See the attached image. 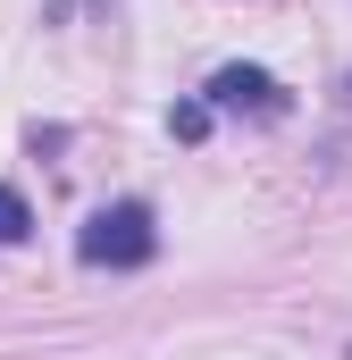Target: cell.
I'll return each mask as SVG.
<instances>
[{"mask_svg": "<svg viewBox=\"0 0 352 360\" xmlns=\"http://www.w3.org/2000/svg\"><path fill=\"white\" fill-rule=\"evenodd\" d=\"M168 126H176V143H201V134H210V109H201V101H184Z\"/></svg>", "mask_w": 352, "mask_h": 360, "instance_id": "obj_4", "label": "cell"}, {"mask_svg": "<svg viewBox=\"0 0 352 360\" xmlns=\"http://www.w3.org/2000/svg\"><path fill=\"white\" fill-rule=\"evenodd\" d=\"M25 235H34V210H25V193L0 184V243H25Z\"/></svg>", "mask_w": 352, "mask_h": 360, "instance_id": "obj_3", "label": "cell"}, {"mask_svg": "<svg viewBox=\"0 0 352 360\" xmlns=\"http://www.w3.org/2000/svg\"><path fill=\"white\" fill-rule=\"evenodd\" d=\"M151 252H160V226H151L143 201H109V210H92L84 235H76V260H84V269H143Z\"/></svg>", "mask_w": 352, "mask_h": 360, "instance_id": "obj_1", "label": "cell"}, {"mask_svg": "<svg viewBox=\"0 0 352 360\" xmlns=\"http://www.w3.org/2000/svg\"><path fill=\"white\" fill-rule=\"evenodd\" d=\"M201 109L218 117V109H235V117H285V84L268 76V68H218L210 92H201Z\"/></svg>", "mask_w": 352, "mask_h": 360, "instance_id": "obj_2", "label": "cell"}]
</instances>
